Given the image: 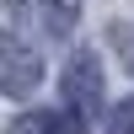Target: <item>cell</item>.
<instances>
[{
  "label": "cell",
  "mask_w": 134,
  "mask_h": 134,
  "mask_svg": "<svg viewBox=\"0 0 134 134\" xmlns=\"http://www.w3.org/2000/svg\"><path fill=\"white\" fill-rule=\"evenodd\" d=\"M16 16L32 21L43 38H70L81 21V0H16Z\"/></svg>",
  "instance_id": "3957f363"
},
{
  "label": "cell",
  "mask_w": 134,
  "mask_h": 134,
  "mask_svg": "<svg viewBox=\"0 0 134 134\" xmlns=\"http://www.w3.org/2000/svg\"><path fill=\"white\" fill-rule=\"evenodd\" d=\"M38 81H43V59L16 32H0V91L5 97H32Z\"/></svg>",
  "instance_id": "6da1fadb"
},
{
  "label": "cell",
  "mask_w": 134,
  "mask_h": 134,
  "mask_svg": "<svg viewBox=\"0 0 134 134\" xmlns=\"http://www.w3.org/2000/svg\"><path fill=\"white\" fill-rule=\"evenodd\" d=\"M64 107L81 118H91L97 107H102V64H97V54H75L70 64H64Z\"/></svg>",
  "instance_id": "7a4b0ae2"
},
{
  "label": "cell",
  "mask_w": 134,
  "mask_h": 134,
  "mask_svg": "<svg viewBox=\"0 0 134 134\" xmlns=\"http://www.w3.org/2000/svg\"><path fill=\"white\" fill-rule=\"evenodd\" d=\"M11 134H86V118L70 107H48V113H27L11 124Z\"/></svg>",
  "instance_id": "277c9868"
},
{
  "label": "cell",
  "mask_w": 134,
  "mask_h": 134,
  "mask_svg": "<svg viewBox=\"0 0 134 134\" xmlns=\"http://www.w3.org/2000/svg\"><path fill=\"white\" fill-rule=\"evenodd\" d=\"M107 134H134V97H124V102L113 107V118H107Z\"/></svg>",
  "instance_id": "8992f818"
},
{
  "label": "cell",
  "mask_w": 134,
  "mask_h": 134,
  "mask_svg": "<svg viewBox=\"0 0 134 134\" xmlns=\"http://www.w3.org/2000/svg\"><path fill=\"white\" fill-rule=\"evenodd\" d=\"M107 43H113V48H118V59L134 70V21H113V27H107Z\"/></svg>",
  "instance_id": "5b68a950"
}]
</instances>
